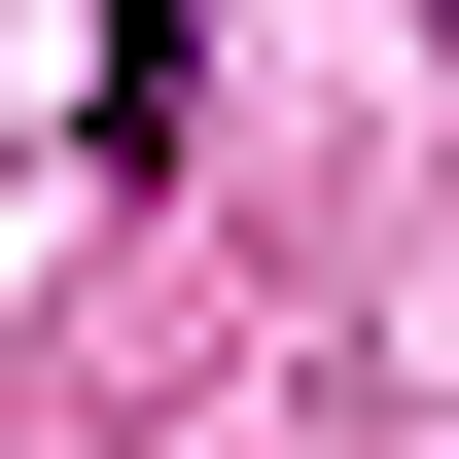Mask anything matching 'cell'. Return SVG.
Segmentation results:
<instances>
[{"label": "cell", "mask_w": 459, "mask_h": 459, "mask_svg": "<svg viewBox=\"0 0 459 459\" xmlns=\"http://www.w3.org/2000/svg\"><path fill=\"white\" fill-rule=\"evenodd\" d=\"M177 36H212V0H107V142H177Z\"/></svg>", "instance_id": "obj_1"}]
</instances>
